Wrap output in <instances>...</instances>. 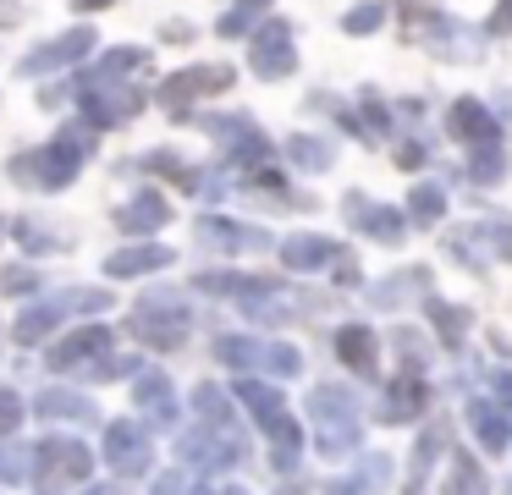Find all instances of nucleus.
Returning a JSON list of instances; mask_svg holds the SVG:
<instances>
[{"instance_id":"4","label":"nucleus","mask_w":512,"mask_h":495,"mask_svg":"<svg viewBox=\"0 0 512 495\" xmlns=\"http://www.w3.org/2000/svg\"><path fill=\"white\" fill-rule=\"evenodd\" d=\"M133 330L149 341V347H182L188 341V308H182L177 292H149L144 303L133 308Z\"/></svg>"},{"instance_id":"7","label":"nucleus","mask_w":512,"mask_h":495,"mask_svg":"<svg viewBox=\"0 0 512 495\" xmlns=\"http://www.w3.org/2000/svg\"><path fill=\"white\" fill-rule=\"evenodd\" d=\"M72 308H89V314H100V308H111V297H105V292H61V297H45V303H34L23 319H17V341L50 336V330L61 325V314H72Z\"/></svg>"},{"instance_id":"10","label":"nucleus","mask_w":512,"mask_h":495,"mask_svg":"<svg viewBox=\"0 0 512 495\" xmlns=\"http://www.w3.org/2000/svg\"><path fill=\"white\" fill-rule=\"evenodd\" d=\"M105 462H111L122 479H138V473H149V435L133 424V418H122V424L105 429Z\"/></svg>"},{"instance_id":"21","label":"nucleus","mask_w":512,"mask_h":495,"mask_svg":"<svg viewBox=\"0 0 512 495\" xmlns=\"http://www.w3.org/2000/svg\"><path fill=\"white\" fill-rule=\"evenodd\" d=\"M325 259H336V242H325V237H287L281 242V264L287 270H320Z\"/></svg>"},{"instance_id":"2","label":"nucleus","mask_w":512,"mask_h":495,"mask_svg":"<svg viewBox=\"0 0 512 495\" xmlns=\"http://www.w3.org/2000/svg\"><path fill=\"white\" fill-rule=\"evenodd\" d=\"M309 413H314V435H320L325 457H347L358 446V407L342 385H314Z\"/></svg>"},{"instance_id":"44","label":"nucleus","mask_w":512,"mask_h":495,"mask_svg":"<svg viewBox=\"0 0 512 495\" xmlns=\"http://www.w3.org/2000/svg\"><path fill=\"white\" fill-rule=\"evenodd\" d=\"M226 495H248V490H226Z\"/></svg>"},{"instance_id":"40","label":"nucleus","mask_w":512,"mask_h":495,"mask_svg":"<svg viewBox=\"0 0 512 495\" xmlns=\"http://www.w3.org/2000/svg\"><path fill=\"white\" fill-rule=\"evenodd\" d=\"M490 33H507V39H512V0H501V6H496V17H490Z\"/></svg>"},{"instance_id":"13","label":"nucleus","mask_w":512,"mask_h":495,"mask_svg":"<svg viewBox=\"0 0 512 495\" xmlns=\"http://www.w3.org/2000/svg\"><path fill=\"white\" fill-rule=\"evenodd\" d=\"M199 242H204V248H221V253H259V248H270L265 231L243 226V220H226V215H204L199 220Z\"/></svg>"},{"instance_id":"43","label":"nucleus","mask_w":512,"mask_h":495,"mask_svg":"<svg viewBox=\"0 0 512 495\" xmlns=\"http://www.w3.org/2000/svg\"><path fill=\"white\" fill-rule=\"evenodd\" d=\"M89 495H116V490H89Z\"/></svg>"},{"instance_id":"16","label":"nucleus","mask_w":512,"mask_h":495,"mask_svg":"<svg viewBox=\"0 0 512 495\" xmlns=\"http://www.w3.org/2000/svg\"><path fill=\"white\" fill-rule=\"evenodd\" d=\"M105 347H111V330H100V325H89V330H78V336H67L56 352H50V369H83L89 358H105Z\"/></svg>"},{"instance_id":"12","label":"nucleus","mask_w":512,"mask_h":495,"mask_svg":"<svg viewBox=\"0 0 512 495\" xmlns=\"http://www.w3.org/2000/svg\"><path fill=\"white\" fill-rule=\"evenodd\" d=\"M34 462H39V479L45 484L83 479V473L94 468V457L78 446V440H45V446H34Z\"/></svg>"},{"instance_id":"24","label":"nucleus","mask_w":512,"mask_h":495,"mask_svg":"<svg viewBox=\"0 0 512 495\" xmlns=\"http://www.w3.org/2000/svg\"><path fill=\"white\" fill-rule=\"evenodd\" d=\"M133 66H144V50H133V44H122V50H111L105 61H94L89 72H83V88L89 83H122Z\"/></svg>"},{"instance_id":"20","label":"nucleus","mask_w":512,"mask_h":495,"mask_svg":"<svg viewBox=\"0 0 512 495\" xmlns=\"http://www.w3.org/2000/svg\"><path fill=\"white\" fill-rule=\"evenodd\" d=\"M336 352H342V363L353 374H375V336H369L364 325H342V330H336Z\"/></svg>"},{"instance_id":"3","label":"nucleus","mask_w":512,"mask_h":495,"mask_svg":"<svg viewBox=\"0 0 512 495\" xmlns=\"http://www.w3.org/2000/svg\"><path fill=\"white\" fill-rule=\"evenodd\" d=\"M237 396L254 407V418L270 429V440H276V457H270V462H276L281 473H292V468H298V429H292V418H287L281 391H270V385H259V380H243V385H237Z\"/></svg>"},{"instance_id":"34","label":"nucleus","mask_w":512,"mask_h":495,"mask_svg":"<svg viewBox=\"0 0 512 495\" xmlns=\"http://www.w3.org/2000/svg\"><path fill=\"white\" fill-rule=\"evenodd\" d=\"M12 237L23 242V248H34V253H50V248H56V237H50L39 220H12Z\"/></svg>"},{"instance_id":"8","label":"nucleus","mask_w":512,"mask_h":495,"mask_svg":"<svg viewBox=\"0 0 512 495\" xmlns=\"http://www.w3.org/2000/svg\"><path fill=\"white\" fill-rule=\"evenodd\" d=\"M254 77H265V83H276V77H292L298 72V50H292V28L287 22H265L254 39Z\"/></svg>"},{"instance_id":"36","label":"nucleus","mask_w":512,"mask_h":495,"mask_svg":"<svg viewBox=\"0 0 512 495\" xmlns=\"http://www.w3.org/2000/svg\"><path fill=\"white\" fill-rule=\"evenodd\" d=\"M17 418H23V402H17V391H0V435H12Z\"/></svg>"},{"instance_id":"9","label":"nucleus","mask_w":512,"mask_h":495,"mask_svg":"<svg viewBox=\"0 0 512 495\" xmlns=\"http://www.w3.org/2000/svg\"><path fill=\"white\" fill-rule=\"evenodd\" d=\"M138 105H144L138 88H116V83L83 88V116H89V127H122L127 116H138Z\"/></svg>"},{"instance_id":"22","label":"nucleus","mask_w":512,"mask_h":495,"mask_svg":"<svg viewBox=\"0 0 512 495\" xmlns=\"http://www.w3.org/2000/svg\"><path fill=\"white\" fill-rule=\"evenodd\" d=\"M468 176H474L479 187H496L501 176H507V154H501V138H485V143H468Z\"/></svg>"},{"instance_id":"5","label":"nucleus","mask_w":512,"mask_h":495,"mask_svg":"<svg viewBox=\"0 0 512 495\" xmlns=\"http://www.w3.org/2000/svg\"><path fill=\"white\" fill-rule=\"evenodd\" d=\"M226 88H232V66H188V72H171L166 83H160V105H166L171 116H182L193 99L226 94Z\"/></svg>"},{"instance_id":"30","label":"nucleus","mask_w":512,"mask_h":495,"mask_svg":"<svg viewBox=\"0 0 512 495\" xmlns=\"http://www.w3.org/2000/svg\"><path fill=\"white\" fill-rule=\"evenodd\" d=\"M468 424L479 429V440H485V451H507V424H501V418L490 413L485 402H468Z\"/></svg>"},{"instance_id":"41","label":"nucleus","mask_w":512,"mask_h":495,"mask_svg":"<svg viewBox=\"0 0 512 495\" xmlns=\"http://www.w3.org/2000/svg\"><path fill=\"white\" fill-rule=\"evenodd\" d=\"M490 391L507 396V402H512V369H496V374H490Z\"/></svg>"},{"instance_id":"31","label":"nucleus","mask_w":512,"mask_h":495,"mask_svg":"<svg viewBox=\"0 0 512 495\" xmlns=\"http://www.w3.org/2000/svg\"><path fill=\"white\" fill-rule=\"evenodd\" d=\"M39 413H45V418H89V396H78V391H45V396H39Z\"/></svg>"},{"instance_id":"11","label":"nucleus","mask_w":512,"mask_h":495,"mask_svg":"<svg viewBox=\"0 0 512 495\" xmlns=\"http://www.w3.org/2000/svg\"><path fill=\"white\" fill-rule=\"evenodd\" d=\"M94 50V28H67L61 33V39H45L39 44L34 55H28L23 66H17V72L23 77H39V72H61V66H72L78 61V55H89Z\"/></svg>"},{"instance_id":"32","label":"nucleus","mask_w":512,"mask_h":495,"mask_svg":"<svg viewBox=\"0 0 512 495\" xmlns=\"http://www.w3.org/2000/svg\"><path fill=\"white\" fill-rule=\"evenodd\" d=\"M424 308H430V319H435V330H441V336L446 341H463V308H452V303H441V297H430V303H424Z\"/></svg>"},{"instance_id":"25","label":"nucleus","mask_w":512,"mask_h":495,"mask_svg":"<svg viewBox=\"0 0 512 495\" xmlns=\"http://www.w3.org/2000/svg\"><path fill=\"white\" fill-rule=\"evenodd\" d=\"M419 407H424V385L402 374V380L386 391V407H380V418H386V424H402V418H413Z\"/></svg>"},{"instance_id":"27","label":"nucleus","mask_w":512,"mask_h":495,"mask_svg":"<svg viewBox=\"0 0 512 495\" xmlns=\"http://www.w3.org/2000/svg\"><path fill=\"white\" fill-rule=\"evenodd\" d=\"M446 495H490L485 473L468 451H452V473H446Z\"/></svg>"},{"instance_id":"38","label":"nucleus","mask_w":512,"mask_h":495,"mask_svg":"<svg viewBox=\"0 0 512 495\" xmlns=\"http://www.w3.org/2000/svg\"><path fill=\"white\" fill-rule=\"evenodd\" d=\"M0 286H6V292H34L39 275L34 270H6V275H0Z\"/></svg>"},{"instance_id":"6","label":"nucleus","mask_w":512,"mask_h":495,"mask_svg":"<svg viewBox=\"0 0 512 495\" xmlns=\"http://www.w3.org/2000/svg\"><path fill=\"white\" fill-rule=\"evenodd\" d=\"M204 127H210L215 138H226V154H232L243 171H259V165H270V154H276L270 138L248 116H204Z\"/></svg>"},{"instance_id":"28","label":"nucleus","mask_w":512,"mask_h":495,"mask_svg":"<svg viewBox=\"0 0 512 495\" xmlns=\"http://www.w3.org/2000/svg\"><path fill=\"white\" fill-rule=\"evenodd\" d=\"M446 215V193L435 182H419L408 187V220H419V226H435V220Z\"/></svg>"},{"instance_id":"19","label":"nucleus","mask_w":512,"mask_h":495,"mask_svg":"<svg viewBox=\"0 0 512 495\" xmlns=\"http://www.w3.org/2000/svg\"><path fill=\"white\" fill-rule=\"evenodd\" d=\"M166 220H171V204L155 193V187H144L133 204L116 209V226H122V231H155V226H166Z\"/></svg>"},{"instance_id":"39","label":"nucleus","mask_w":512,"mask_h":495,"mask_svg":"<svg viewBox=\"0 0 512 495\" xmlns=\"http://www.w3.org/2000/svg\"><path fill=\"white\" fill-rule=\"evenodd\" d=\"M424 160H430V154H424V143H402V149H397V165H402V171H408V165H424Z\"/></svg>"},{"instance_id":"33","label":"nucleus","mask_w":512,"mask_h":495,"mask_svg":"<svg viewBox=\"0 0 512 495\" xmlns=\"http://www.w3.org/2000/svg\"><path fill=\"white\" fill-rule=\"evenodd\" d=\"M28 468H34V462H28L23 446H0V484H23Z\"/></svg>"},{"instance_id":"15","label":"nucleus","mask_w":512,"mask_h":495,"mask_svg":"<svg viewBox=\"0 0 512 495\" xmlns=\"http://www.w3.org/2000/svg\"><path fill=\"white\" fill-rule=\"evenodd\" d=\"M446 127H452V138H463V143L501 138V127H496V110H485L479 99H452V110H446Z\"/></svg>"},{"instance_id":"23","label":"nucleus","mask_w":512,"mask_h":495,"mask_svg":"<svg viewBox=\"0 0 512 495\" xmlns=\"http://www.w3.org/2000/svg\"><path fill=\"white\" fill-rule=\"evenodd\" d=\"M138 407H149L155 424H171V418H177V396H171L166 374H144V380H138Z\"/></svg>"},{"instance_id":"1","label":"nucleus","mask_w":512,"mask_h":495,"mask_svg":"<svg viewBox=\"0 0 512 495\" xmlns=\"http://www.w3.org/2000/svg\"><path fill=\"white\" fill-rule=\"evenodd\" d=\"M89 154H94L89 127H67L61 138H50L39 154H17L12 171H17V176H28L34 187H45V193H56V187H67L72 176L83 171V160H89Z\"/></svg>"},{"instance_id":"14","label":"nucleus","mask_w":512,"mask_h":495,"mask_svg":"<svg viewBox=\"0 0 512 495\" xmlns=\"http://www.w3.org/2000/svg\"><path fill=\"white\" fill-rule=\"evenodd\" d=\"M347 220H353L358 231H369V237H380V242H397L402 231H408V220H402V209H386V204H375V198H347Z\"/></svg>"},{"instance_id":"17","label":"nucleus","mask_w":512,"mask_h":495,"mask_svg":"<svg viewBox=\"0 0 512 495\" xmlns=\"http://www.w3.org/2000/svg\"><path fill=\"white\" fill-rule=\"evenodd\" d=\"M177 259V253L166 248V242H138V248H122L105 259V275H116V281H127V275H144V270H166V264Z\"/></svg>"},{"instance_id":"29","label":"nucleus","mask_w":512,"mask_h":495,"mask_svg":"<svg viewBox=\"0 0 512 495\" xmlns=\"http://www.w3.org/2000/svg\"><path fill=\"white\" fill-rule=\"evenodd\" d=\"M265 6H276V0H232V11H226V17L215 22V33H221V39H237V33L254 28V17H259Z\"/></svg>"},{"instance_id":"35","label":"nucleus","mask_w":512,"mask_h":495,"mask_svg":"<svg viewBox=\"0 0 512 495\" xmlns=\"http://www.w3.org/2000/svg\"><path fill=\"white\" fill-rule=\"evenodd\" d=\"M380 22H386V6H353V11L342 17V28H347V33H375Z\"/></svg>"},{"instance_id":"26","label":"nucleus","mask_w":512,"mask_h":495,"mask_svg":"<svg viewBox=\"0 0 512 495\" xmlns=\"http://www.w3.org/2000/svg\"><path fill=\"white\" fill-rule=\"evenodd\" d=\"M287 160L303 171H331L336 165V143L331 138H287Z\"/></svg>"},{"instance_id":"42","label":"nucleus","mask_w":512,"mask_h":495,"mask_svg":"<svg viewBox=\"0 0 512 495\" xmlns=\"http://www.w3.org/2000/svg\"><path fill=\"white\" fill-rule=\"evenodd\" d=\"M78 11H100V6H111V0H72Z\"/></svg>"},{"instance_id":"37","label":"nucleus","mask_w":512,"mask_h":495,"mask_svg":"<svg viewBox=\"0 0 512 495\" xmlns=\"http://www.w3.org/2000/svg\"><path fill=\"white\" fill-rule=\"evenodd\" d=\"M358 127H369L375 138H386V127H391V121H386V110H380L375 99H364V110H358Z\"/></svg>"},{"instance_id":"45","label":"nucleus","mask_w":512,"mask_h":495,"mask_svg":"<svg viewBox=\"0 0 512 495\" xmlns=\"http://www.w3.org/2000/svg\"><path fill=\"white\" fill-rule=\"evenodd\" d=\"M331 495H353V490H331Z\"/></svg>"},{"instance_id":"18","label":"nucleus","mask_w":512,"mask_h":495,"mask_svg":"<svg viewBox=\"0 0 512 495\" xmlns=\"http://www.w3.org/2000/svg\"><path fill=\"white\" fill-rule=\"evenodd\" d=\"M243 457L237 446H226L221 435H182V462H193L199 473H221Z\"/></svg>"}]
</instances>
